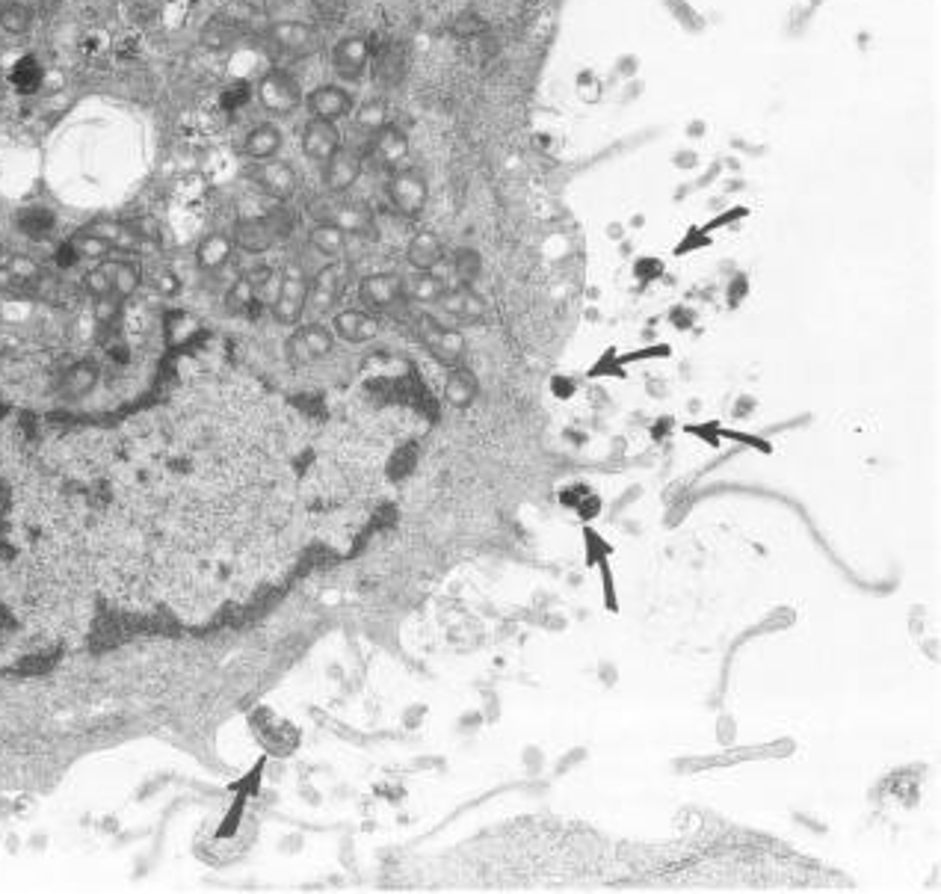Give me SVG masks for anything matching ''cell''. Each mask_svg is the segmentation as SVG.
<instances>
[{
    "label": "cell",
    "instance_id": "obj_1",
    "mask_svg": "<svg viewBox=\"0 0 941 894\" xmlns=\"http://www.w3.org/2000/svg\"><path fill=\"white\" fill-rule=\"evenodd\" d=\"M296 225V217L288 205H276L273 211L267 214H255V217H240L234 228H231V237H234V246L246 255H264L270 252L276 243H282L285 237H290Z\"/></svg>",
    "mask_w": 941,
    "mask_h": 894
},
{
    "label": "cell",
    "instance_id": "obj_2",
    "mask_svg": "<svg viewBox=\"0 0 941 894\" xmlns=\"http://www.w3.org/2000/svg\"><path fill=\"white\" fill-rule=\"evenodd\" d=\"M258 107L267 113V116H276V119H285L293 116L302 104H305V92H302V83L296 80V75H290L288 69H270L255 80V89H252Z\"/></svg>",
    "mask_w": 941,
    "mask_h": 894
},
{
    "label": "cell",
    "instance_id": "obj_3",
    "mask_svg": "<svg viewBox=\"0 0 941 894\" xmlns=\"http://www.w3.org/2000/svg\"><path fill=\"white\" fill-rule=\"evenodd\" d=\"M385 193H388L391 208L400 217L418 220L427 211V202H430V181H427V175L418 166L406 163V166H400V169H394L388 175Z\"/></svg>",
    "mask_w": 941,
    "mask_h": 894
},
{
    "label": "cell",
    "instance_id": "obj_4",
    "mask_svg": "<svg viewBox=\"0 0 941 894\" xmlns=\"http://www.w3.org/2000/svg\"><path fill=\"white\" fill-rule=\"evenodd\" d=\"M350 282V267L335 258L326 267H320L311 279H308V299H305V311L314 317H326L338 308V302L347 291Z\"/></svg>",
    "mask_w": 941,
    "mask_h": 894
},
{
    "label": "cell",
    "instance_id": "obj_5",
    "mask_svg": "<svg viewBox=\"0 0 941 894\" xmlns=\"http://www.w3.org/2000/svg\"><path fill=\"white\" fill-rule=\"evenodd\" d=\"M415 335H418V341L427 347V353L433 356L435 362H441V365H447V368L459 365L462 356H465V347H468V344H465V335H462L459 329L441 323L435 314H418V317H415Z\"/></svg>",
    "mask_w": 941,
    "mask_h": 894
},
{
    "label": "cell",
    "instance_id": "obj_6",
    "mask_svg": "<svg viewBox=\"0 0 941 894\" xmlns=\"http://www.w3.org/2000/svg\"><path fill=\"white\" fill-rule=\"evenodd\" d=\"M249 184L264 199H270L276 205H288L299 190V172L290 160L273 157V160H261V163L249 166Z\"/></svg>",
    "mask_w": 941,
    "mask_h": 894
},
{
    "label": "cell",
    "instance_id": "obj_7",
    "mask_svg": "<svg viewBox=\"0 0 941 894\" xmlns=\"http://www.w3.org/2000/svg\"><path fill=\"white\" fill-rule=\"evenodd\" d=\"M409 151H412L409 134H406L400 125L388 122L385 128H379L376 134L367 137L364 163H370V166H376V169H382V172L391 175L394 169H400V166L409 163Z\"/></svg>",
    "mask_w": 941,
    "mask_h": 894
},
{
    "label": "cell",
    "instance_id": "obj_8",
    "mask_svg": "<svg viewBox=\"0 0 941 894\" xmlns=\"http://www.w3.org/2000/svg\"><path fill=\"white\" fill-rule=\"evenodd\" d=\"M305 299H308V276L299 267V261H290L279 279L276 297H273V317L282 326H296L305 317Z\"/></svg>",
    "mask_w": 941,
    "mask_h": 894
},
{
    "label": "cell",
    "instance_id": "obj_9",
    "mask_svg": "<svg viewBox=\"0 0 941 894\" xmlns=\"http://www.w3.org/2000/svg\"><path fill=\"white\" fill-rule=\"evenodd\" d=\"M314 217H317V223L338 225L344 234H362V237H370V234L376 231L373 214H370V208H367V205H362V202H350V199H341V196H329V193H326V199L314 202Z\"/></svg>",
    "mask_w": 941,
    "mask_h": 894
},
{
    "label": "cell",
    "instance_id": "obj_10",
    "mask_svg": "<svg viewBox=\"0 0 941 894\" xmlns=\"http://www.w3.org/2000/svg\"><path fill=\"white\" fill-rule=\"evenodd\" d=\"M267 39L270 45L288 57V60H302V57H311L317 48H320V33L314 24L308 21H299V18H282V21H273L270 30H267Z\"/></svg>",
    "mask_w": 941,
    "mask_h": 894
},
{
    "label": "cell",
    "instance_id": "obj_11",
    "mask_svg": "<svg viewBox=\"0 0 941 894\" xmlns=\"http://www.w3.org/2000/svg\"><path fill=\"white\" fill-rule=\"evenodd\" d=\"M364 149L356 146H341L335 151L323 166H320V181H323V190L329 196H347L364 172Z\"/></svg>",
    "mask_w": 941,
    "mask_h": 894
},
{
    "label": "cell",
    "instance_id": "obj_12",
    "mask_svg": "<svg viewBox=\"0 0 941 894\" xmlns=\"http://www.w3.org/2000/svg\"><path fill=\"white\" fill-rule=\"evenodd\" d=\"M285 350H288L290 362H296V365L320 362V359H326L335 350V332L329 326L317 323V320L305 323L296 332H290Z\"/></svg>",
    "mask_w": 941,
    "mask_h": 894
},
{
    "label": "cell",
    "instance_id": "obj_13",
    "mask_svg": "<svg viewBox=\"0 0 941 894\" xmlns=\"http://www.w3.org/2000/svg\"><path fill=\"white\" fill-rule=\"evenodd\" d=\"M311 119H329V122H341L353 113L356 98L347 86L341 83H320L311 92H305V104Z\"/></svg>",
    "mask_w": 941,
    "mask_h": 894
},
{
    "label": "cell",
    "instance_id": "obj_14",
    "mask_svg": "<svg viewBox=\"0 0 941 894\" xmlns=\"http://www.w3.org/2000/svg\"><path fill=\"white\" fill-rule=\"evenodd\" d=\"M373 60V48L364 36H344L332 45V72L344 83H359Z\"/></svg>",
    "mask_w": 941,
    "mask_h": 894
},
{
    "label": "cell",
    "instance_id": "obj_15",
    "mask_svg": "<svg viewBox=\"0 0 941 894\" xmlns=\"http://www.w3.org/2000/svg\"><path fill=\"white\" fill-rule=\"evenodd\" d=\"M344 146V134L338 128V122H329V119H308L302 125V134H299V149L302 154L323 166L335 151Z\"/></svg>",
    "mask_w": 941,
    "mask_h": 894
},
{
    "label": "cell",
    "instance_id": "obj_16",
    "mask_svg": "<svg viewBox=\"0 0 941 894\" xmlns=\"http://www.w3.org/2000/svg\"><path fill=\"white\" fill-rule=\"evenodd\" d=\"M450 320L456 323H483L486 320V299L471 285H447V291L435 302Z\"/></svg>",
    "mask_w": 941,
    "mask_h": 894
},
{
    "label": "cell",
    "instance_id": "obj_17",
    "mask_svg": "<svg viewBox=\"0 0 941 894\" xmlns=\"http://www.w3.org/2000/svg\"><path fill=\"white\" fill-rule=\"evenodd\" d=\"M285 146V134L276 122H258L252 125L243 140H240V154L249 160V163H261V160H273L282 154Z\"/></svg>",
    "mask_w": 941,
    "mask_h": 894
},
{
    "label": "cell",
    "instance_id": "obj_18",
    "mask_svg": "<svg viewBox=\"0 0 941 894\" xmlns=\"http://www.w3.org/2000/svg\"><path fill=\"white\" fill-rule=\"evenodd\" d=\"M359 299L370 311H385L403 299V276L397 273H370L359 282Z\"/></svg>",
    "mask_w": 941,
    "mask_h": 894
},
{
    "label": "cell",
    "instance_id": "obj_19",
    "mask_svg": "<svg viewBox=\"0 0 941 894\" xmlns=\"http://www.w3.org/2000/svg\"><path fill=\"white\" fill-rule=\"evenodd\" d=\"M332 332L347 344H367L379 335V320L364 308H347L332 317Z\"/></svg>",
    "mask_w": 941,
    "mask_h": 894
},
{
    "label": "cell",
    "instance_id": "obj_20",
    "mask_svg": "<svg viewBox=\"0 0 941 894\" xmlns=\"http://www.w3.org/2000/svg\"><path fill=\"white\" fill-rule=\"evenodd\" d=\"M234 237L231 231H211L199 240L196 246V267L205 273V276H214L219 270L228 267L231 255H234Z\"/></svg>",
    "mask_w": 941,
    "mask_h": 894
},
{
    "label": "cell",
    "instance_id": "obj_21",
    "mask_svg": "<svg viewBox=\"0 0 941 894\" xmlns=\"http://www.w3.org/2000/svg\"><path fill=\"white\" fill-rule=\"evenodd\" d=\"M89 228L95 231V234H101L107 243H110V249L113 252H122V255H131V252H137L140 246H143V240H140V234L134 231V225L128 223V220H116V217H98V220H92Z\"/></svg>",
    "mask_w": 941,
    "mask_h": 894
},
{
    "label": "cell",
    "instance_id": "obj_22",
    "mask_svg": "<svg viewBox=\"0 0 941 894\" xmlns=\"http://www.w3.org/2000/svg\"><path fill=\"white\" fill-rule=\"evenodd\" d=\"M447 291V282L435 270H415L412 276H403V299L418 305H435Z\"/></svg>",
    "mask_w": 941,
    "mask_h": 894
},
{
    "label": "cell",
    "instance_id": "obj_23",
    "mask_svg": "<svg viewBox=\"0 0 941 894\" xmlns=\"http://www.w3.org/2000/svg\"><path fill=\"white\" fill-rule=\"evenodd\" d=\"M406 261L415 267V270H435L441 261H444V243L435 231H418L412 240H409V249H406Z\"/></svg>",
    "mask_w": 941,
    "mask_h": 894
},
{
    "label": "cell",
    "instance_id": "obj_24",
    "mask_svg": "<svg viewBox=\"0 0 941 894\" xmlns=\"http://www.w3.org/2000/svg\"><path fill=\"white\" fill-rule=\"evenodd\" d=\"M477 394H480V382H477L474 371L453 365V371L444 379V400L456 409H468L477 400Z\"/></svg>",
    "mask_w": 941,
    "mask_h": 894
},
{
    "label": "cell",
    "instance_id": "obj_25",
    "mask_svg": "<svg viewBox=\"0 0 941 894\" xmlns=\"http://www.w3.org/2000/svg\"><path fill=\"white\" fill-rule=\"evenodd\" d=\"M347 237L350 234H344L338 225L332 223H314L308 228V246L317 252V255H323V258H344V252H347Z\"/></svg>",
    "mask_w": 941,
    "mask_h": 894
},
{
    "label": "cell",
    "instance_id": "obj_26",
    "mask_svg": "<svg viewBox=\"0 0 941 894\" xmlns=\"http://www.w3.org/2000/svg\"><path fill=\"white\" fill-rule=\"evenodd\" d=\"M36 24V9L27 0H3L0 3V30L6 36H27Z\"/></svg>",
    "mask_w": 941,
    "mask_h": 894
},
{
    "label": "cell",
    "instance_id": "obj_27",
    "mask_svg": "<svg viewBox=\"0 0 941 894\" xmlns=\"http://www.w3.org/2000/svg\"><path fill=\"white\" fill-rule=\"evenodd\" d=\"M353 125H356V131H362V134H376L379 128H385L388 122H391V110H388V101L385 98H367L362 101L359 107H353Z\"/></svg>",
    "mask_w": 941,
    "mask_h": 894
},
{
    "label": "cell",
    "instance_id": "obj_28",
    "mask_svg": "<svg viewBox=\"0 0 941 894\" xmlns=\"http://www.w3.org/2000/svg\"><path fill=\"white\" fill-rule=\"evenodd\" d=\"M258 299H261V291L255 288V282L249 279V273L234 276V279L228 282V288H225V308H228V314H246V311H252V308L258 305Z\"/></svg>",
    "mask_w": 941,
    "mask_h": 894
},
{
    "label": "cell",
    "instance_id": "obj_29",
    "mask_svg": "<svg viewBox=\"0 0 941 894\" xmlns=\"http://www.w3.org/2000/svg\"><path fill=\"white\" fill-rule=\"evenodd\" d=\"M110 270H113V294L119 299H131L140 285H143V270L137 261L128 258H110Z\"/></svg>",
    "mask_w": 941,
    "mask_h": 894
},
{
    "label": "cell",
    "instance_id": "obj_30",
    "mask_svg": "<svg viewBox=\"0 0 941 894\" xmlns=\"http://www.w3.org/2000/svg\"><path fill=\"white\" fill-rule=\"evenodd\" d=\"M163 332H166V344H169V347H184L187 341L196 338L199 320H196L190 311L175 308V311H169V314L163 317Z\"/></svg>",
    "mask_w": 941,
    "mask_h": 894
},
{
    "label": "cell",
    "instance_id": "obj_31",
    "mask_svg": "<svg viewBox=\"0 0 941 894\" xmlns=\"http://www.w3.org/2000/svg\"><path fill=\"white\" fill-rule=\"evenodd\" d=\"M98 385V368L95 365H74L69 371L63 373L60 379V394L66 400H80L86 397L92 388Z\"/></svg>",
    "mask_w": 941,
    "mask_h": 894
},
{
    "label": "cell",
    "instance_id": "obj_32",
    "mask_svg": "<svg viewBox=\"0 0 941 894\" xmlns=\"http://www.w3.org/2000/svg\"><path fill=\"white\" fill-rule=\"evenodd\" d=\"M72 249L77 252V258H83V261H104V258H110L113 255V249H110V243L101 237V234H95L89 225L86 228H80L77 234H72Z\"/></svg>",
    "mask_w": 941,
    "mask_h": 894
},
{
    "label": "cell",
    "instance_id": "obj_33",
    "mask_svg": "<svg viewBox=\"0 0 941 894\" xmlns=\"http://www.w3.org/2000/svg\"><path fill=\"white\" fill-rule=\"evenodd\" d=\"M83 288L92 299L113 297V270H110V258L98 261L86 276H83Z\"/></svg>",
    "mask_w": 941,
    "mask_h": 894
},
{
    "label": "cell",
    "instance_id": "obj_34",
    "mask_svg": "<svg viewBox=\"0 0 941 894\" xmlns=\"http://www.w3.org/2000/svg\"><path fill=\"white\" fill-rule=\"evenodd\" d=\"M480 270H483V264H480V255L474 249H459L453 255V273H456L459 285H471L480 276Z\"/></svg>",
    "mask_w": 941,
    "mask_h": 894
},
{
    "label": "cell",
    "instance_id": "obj_35",
    "mask_svg": "<svg viewBox=\"0 0 941 894\" xmlns=\"http://www.w3.org/2000/svg\"><path fill=\"white\" fill-rule=\"evenodd\" d=\"M3 264H6L9 273L18 279V285H30V282H36V279L42 276L39 264H36L33 258H27V255H12V258H6Z\"/></svg>",
    "mask_w": 941,
    "mask_h": 894
},
{
    "label": "cell",
    "instance_id": "obj_36",
    "mask_svg": "<svg viewBox=\"0 0 941 894\" xmlns=\"http://www.w3.org/2000/svg\"><path fill=\"white\" fill-rule=\"evenodd\" d=\"M583 539H586V545H589V560H592V563H601V560H607V557L613 554V548H610L595 530L586 527V530H583Z\"/></svg>",
    "mask_w": 941,
    "mask_h": 894
},
{
    "label": "cell",
    "instance_id": "obj_37",
    "mask_svg": "<svg viewBox=\"0 0 941 894\" xmlns=\"http://www.w3.org/2000/svg\"><path fill=\"white\" fill-rule=\"evenodd\" d=\"M657 356H669V344H657V347H646V350H634L628 356H619V365H628V362H640V359H657Z\"/></svg>",
    "mask_w": 941,
    "mask_h": 894
},
{
    "label": "cell",
    "instance_id": "obj_38",
    "mask_svg": "<svg viewBox=\"0 0 941 894\" xmlns=\"http://www.w3.org/2000/svg\"><path fill=\"white\" fill-rule=\"evenodd\" d=\"M412 465H415V450L406 447V450H400V453L391 459V474H394V477H403V474L412 471Z\"/></svg>",
    "mask_w": 941,
    "mask_h": 894
},
{
    "label": "cell",
    "instance_id": "obj_39",
    "mask_svg": "<svg viewBox=\"0 0 941 894\" xmlns=\"http://www.w3.org/2000/svg\"><path fill=\"white\" fill-rule=\"evenodd\" d=\"M604 373H610V376H619V379H625V371H622V365H619V359H616L613 353H607V356H604V359H601V362H598V365H595V368L589 371V376H604Z\"/></svg>",
    "mask_w": 941,
    "mask_h": 894
},
{
    "label": "cell",
    "instance_id": "obj_40",
    "mask_svg": "<svg viewBox=\"0 0 941 894\" xmlns=\"http://www.w3.org/2000/svg\"><path fill=\"white\" fill-rule=\"evenodd\" d=\"M717 427H720V424H690V427H684V430H687V433H693V436H699V439H705V442H708V445H720V439H717V436H720V430H717Z\"/></svg>",
    "mask_w": 941,
    "mask_h": 894
},
{
    "label": "cell",
    "instance_id": "obj_41",
    "mask_svg": "<svg viewBox=\"0 0 941 894\" xmlns=\"http://www.w3.org/2000/svg\"><path fill=\"white\" fill-rule=\"evenodd\" d=\"M717 430H720V436H728V439L743 442V445L758 447L761 453H770V445H767V442H761V439H755V436H746V433H737V430H725V427H717Z\"/></svg>",
    "mask_w": 941,
    "mask_h": 894
},
{
    "label": "cell",
    "instance_id": "obj_42",
    "mask_svg": "<svg viewBox=\"0 0 941 894\" xmlns=\"http://www.w3.org/2000/svg\"><path fill=\"white\" fill-rule=\"evenodd\" d=\"M6 510H9V498H6V489L0 486V542H3V527H6Z\"/></svg>",
    "mask_w": 941,
    "mask_h": 894
},
{
    "label": "cell",
    "instance_id": "obj_43",
    "mask_svg": "<svg viewBox=\"0 0 941 894\" xmlns=\"http://www.w3.org/2000/svg\"><path fill=\"white\" fill-rule=\"evenodd\" d=\"M160 291H163V294H175V291H178V279H175V276H163V279H160Z\"/></svg>",
    "mask_w": 941,
    "mask_h": 894
},
{
    "label": "cell",
    "instance_id": "obj_44",
    "mask_svg": "<svg viewBox=\"0 0 941 894\" xmlns=\"http://www.w3.org/2000/svg\"><path fill=\"white\" fill-rule=\"evenodd\" d=\"M0 3H3V0H0Z\"/></svg>",
    "mask_w": 941,
    "mask_h": 894
}]
</instances>
